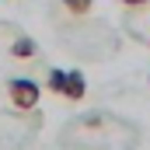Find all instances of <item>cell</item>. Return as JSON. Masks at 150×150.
<instances>
[{
    "mask_svg": "<svg viewBox=\"0 0 150 150\" xmlns=\"http://www.w3.org/2000/svg\"><path fill=\"white\" fill-rule=\"evenodd\" d=\"M74 18H84V14H91V7H94V0H59Z\"/></svg>",
    "mask_w": 150,
    "mask_h": 150,
    "instance_id": "277c9868",
    "label": "cell"
},
{
    "mask_svg": "<svg viewBox=\"0 0 150 150\" xmlns=\"http://www.w3.org/2000/svg\"><path fill=\"white\" fill-rule=\"evenodd\" d=\"M63 84H67V70H52V74L45 77V87L52 94H63Z\"/></svg>",
    "mask_w": 150,
    "mask_h": 150,
    "instance_id": "5b68a950",
    "label": "cell"
},
{
    "mask_svg": "<svg viewBox=\"0 0 150 150\" xmlns=\"http://www.w3.org/2000/svg\"><path fill=\"white\" fill-rule=\"evenodd\" d=\"M35 52H38V49H35V42H32L28 35H21V38L11 42V56H14V59H32Z\"/></svg>",
    "mask_w": 150,
    "mask_h": 150,
    "instance_id": "3957f363",
    "label": "cell"
},
{
    "mask_svg": "<svg viewBox=\"0 0 150 150\" xmlns=\"http://www.w3.org/2000/svg\"><path fill=\"white\" fill-rule=\"evenodd\" d=\"M7 98H11V105L18 112H32V108H38L42 87L35 80H28V77H14V80H7Z\"/></svg>",
    "mask_w": 150,
    "mask_h": 150,
    "instance_id": "6da1fadb",
    "label": "cell"
},
{
    "mask_svg": "<svg viewBox=\"0 0 150 150\" xmlns=\"http://www.w3.org/2000/svg\"><path fill=\"white\" fill-rule=\"evenodd\" d=\"M126 7H143V4H150V0H122Z\"/></svg>",
    "mask_w": 150,
    "mask_h": 150,
    "instance_id": "8992f818",
    "label": "cell"
},
{
    "mask_svg": "<svg viewBox=\"0 0 150 150\" xmlns=\"http://www.w3.org/2000/svg\"><path fill=\"white\" fill-rule=\"evenodd\" d=\"M87 94V80L80 70H67V84H63V98L67 101H80Z\"/></svg>",
    "mask_w": 150,
    "mask_h": 150,
    "instance_id": "7a4b0ae2",
    "label": "cell"
}]
</instances>
